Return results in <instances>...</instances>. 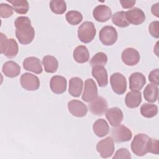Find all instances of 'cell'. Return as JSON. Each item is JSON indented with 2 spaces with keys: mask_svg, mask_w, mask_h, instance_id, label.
Here are the masks:
<instances>
[{
  "mask_svg": "<svg viewBox=\"0 0 159 159\" xmlns=\"http://www.w3.org/2000/svg\"><path fill=\"white\" fill-rule=\"evenodd\" d=\"M16 28V36L22 45H27L32 42L35 37V30L31 25L30 19L28 17H18L14 22Z\"/></svg>",
  "mask_w": 159,
  "mask_h": 159,
  "instance_id": "6da1fadb",
  "label": "cell"
},
{
  "mask_svg": "<svg viewBox=\"0 0 159 159\" xmlns=\"http://www.w3.org/2000/svg\"><path fill=\"white\" fill-rule=\"evenodd\" d=\"M151 138L145 134H137L131 142L132 152L137 156L146 155L150 148Z\"/></svg>",
  "mask_w": 159,
  "mask_h": 159,
  "instance_id": "7a4b0ae2",
  "label": "cell"
},
{
  "mask_svg": "<svg viewBox=\"0 0 159 159\" xmlns=\"http://www.w3.org/2000/svg\"><path fill=\"white\" fill-rule=\"evenodd\" d=\"M1 53L9 58L15 57L19 52L17 42L14 39H7L3 34L1 33Z\"/></svg>",
  "mask_w": 159,
  "mask_h": 159,
  "instance_id": "3957f363",
  "label": "cell"
},
{
  "mask_svg": "<svg viewBox=\"0 0 159 159\" xmlns=\"http://www.w3.org/2000/svg\"><path fill=\"white\" fill-rule=\"evenodd\" d=\"M96 30L92 22L85 21L80 25L78 30V37L80 40L84 43L91 42L94 38Z\"/></svg>",
  "mask_w": 159,
  "mask_h": 159,
  "instance_id": "277c9868",
  "label": "cell"
},
{
  "mask_svg": "<svg viewBox=\"0 0 159 159\" xmlns=\"http://www.w3.org/2000/svg\"><path fill=\"white\" fill-rule=\"evenodd\" d=\"M99 40L101 43L106 46L114 44L118 37L116 29L111 25H106L99 31Z\"/></svg>",
  "mask_w": 159,
  "mask_h": 159,
  "instance_id": "5b68a950",
  "label": "cell"
},
{
  "mask_svg": "<svg viewBox=\"0 0 159 159\" xmlns=\"http://www.w3.org/2000/svg\"><path fill=\"white\" fill-rule=\"evenodd\" d=\"M111 137L117 143L125 142L129 141L132 137L130 130L124 125H118L114 126L111 129Z\"/></svg>",
  "mask_w": 159,
  "mask_h": 159,
  "instance_id": "8992f818",
  "label": "cell"
},
{
  "mask_svg": "<svg viewBox=\"0 0 159 159\" xmlns=\"http://www.w3.org/2000/svg\"><path fill=\"white\" fill-rule=\"evenodd\" d=\"M114 143L111 137H107L100 140L96 145V150L102 158L111 157L114 151Z\"/></svg>",
  "mask_w": 159,
  "mask_h": 159,
  "instance_id": "52a82bcc",
  "label": "cell"
},
{
  "mask_svg": "<svg viewBox=\"0 0 159 159\" xmlns=\"http://www.w3.org/2000/svg\"><path fill=\"white\" fill-rule=\"evenodd\" d=\"M111 88L117 94H124L127 89V81L125 76L120 73H113L110 78Z\"/></svg>",
  "mask_w": 159,
  "mask_h": 159,
  "instance_id": "ba28073f",
  "label": "cell"
},
{
  "mask_svg": "<svg viewBox=\"0 0 159 159\" xmlns=\"http://www.w3.org/2000/svg\"><path fill=\"white\" fill-rule=\"evenodd\" d=\"M20 84L27 91H35L40 87V80L35 75L25 73L20 76Z\"/></svg>",
  "mask_w": 159,
  "mask_h": 159,
  "instance_id": "9c48e42d",
  "label": "cell"
},
{
  "mask_svg": "<svg viewBox=\"0 0 159 159\" xmlns=\"http://www.w3.org/2000/svg\"><path fill=\"white\" fill-rule=\"evenodd\" d=\"M107 102L101 96H97L88 104L91 112L96 116H102L107 111Z\"/></svg>",
  "mask_w": 159,
  "mask_h": 159,
  "instance_id": "30bf717a",
  "label": "cell"
},
{
  "mask_svg": "<svg viewBox=\"0 0 159 159\" xmlns=\"http://www.w3.org/2000/svg\"><path fill=\"white\" fill-rule=\"evenodd\" d=\"M98 96V88L94 81L89 78L84 82V91L82 95V99L87 102H90Z\"/></svg>",
  "mask_w": 159,
  "mask_h": 159,
  "instance_id": "8fae6325",
  "label": "cell"
},
{
  "mask_svg": "<svg viewBox=\"0 0 159 159\" xmlns=\"http://www.w3.org/2000/svg\"><path fill=\"white\" fill-rule=\"evenodd\" d=\"M122 61L128 66H134L137 65L140 58L139 52L135 48L129 47L125 48L121 54Z\"/></svg>",
  "mask_w": 159,
  "mask_h": 159,
  "instance_id": "7c38bea8",
  "label": "cell"
},
{
  "mask_svg": "<svg viewBox=\"0 0 159 159\" xmlns=\"http://www.w3.org/2000/svg\"><path fill=\"white\" fill-rule=\"evenodd\" d=\"M68 109L70 112L77 117H82L86 115L88 108L86 104L79 100H71L68 102Z\"/></svg>",
  "mask_w": 159,
  "mask_h": 159,
  "instance_id": "4fadbf2b",
  "label": "cell"
},
{
  "mask_svg": "<svg viewBox=\"0 0 159 159\" xmlns=\"http://www.w3.org/2000/svg\"><path fill=\"white\" fill-rule=\"evenodd\" d=\"M126 19L129 22L133 25H140L145 20V15L143 11L138 8L134 7L125 12Z\"/></svg>",
  "mask_w": 159,
  "mask_h": 159,
  "instance_id": "5bb4252c",
  "label": "cell"
},
{
  "mask_svg": "<svg viewBox=\"0 0 159 159\" xmlns=\"http://www.w3.org/2000/svg\"><path fill=\"white\" fill-rule=\"evenodd\" d=\"M67 81L65 77L60 75H55L52 77L50 81V87L53 93L60 94L66 89Z\"/></svg>",
  "mask_w": 159,
  "mask_h": 159,
  "instance_id": "9a60e30c",
  "label": "cell"
},
{
  "mask_svg": "<svg viewBox=\"0 0 159 159\" xmlns=\"http://www.w3.org/2000/svg\"><path fill=\"white\" fill-rule=\"evenodd\" d=\"M106 117L108 120L109 124L114 127L120 124L123 120L124 114L122 111L117 107H111L106 111Z\"/></svg>",
  "mask_w": 159,
  "mask_h": 159,
  "instance_id": "2e32d148",
  "label": "cell"
},
{
  "mask_svg": "<svg viewBox=\"0 0 159 159\" xmlns=\"http://www.w3.org/2000/svg\"><path fill=\"white\" fill-rule=\"evenodd\" d=\"M93 15L96 20L104 22L111 18L112 16V11L108 6L101 4L94 9Z\"/></svg>",
  "mask_w": 159,
  "mask_h": 159,
  "instance_id": "e0dca14e",
  "label": "cell"
},
{
  "mask_svg": "<svg viewBox=\"0 0 159 159\" xmlns=\"http://www.w3.org/2000/svg\"><path fill=\"white\" fill-rule=\"evenodd\" d=\"M92 75L96 80L99 86L105 87L108 83L107 70L104 66H94L92 68Z\"/></svg>",
  "mask_w": 159,
  "mask_h": 159,
  "instance_id": "ac0fdd59",
  "label": "cell"
},
{
  "mask_svg": "<svg viewBox=\"0 0 159 159\" xmlns=\"http://www.w3.org/2000/svg\"><path fill=\"white\" fill-rule=\"evenodd\" d=\"M23 67L25 70L32 71L35 74H40L43 71L40 60L35 57L25 58L23 61Z\"/></svg>",
  "mask_w": 159,
  "mask_h": 159,
  "instance_id": "d6986e66",
  "label": "cell"
},
{
  "mask_svg": "<svg viewBox=\"0 0 159 159\" xmlns=\"http://www.w3.org/2000/svg\"><path fill=\"white\" fill-rule=\"evenodd\" d=\"M146 83L145 76L140 72H135L129 77V88L131 91H140Z\"/></svg>",
  "mask_w": 159,
  "mask_h": 159,
  "instance_id": "ffe728a7",
  "label": "cell"
},
{
  "mask_svg": "<svg viewBox=\"0 0 159 159\" xmlns=\"http://www.w3.org/2000/svg\"><path fill=\"white\" fill-rule=\"evenodd\" d=\"M2 71L7 77L15 78L20 74V66L14 61H7L4 63Z\"/></svg>",
  "mask_w": 159,
  "mask_h": 159,
  "instance_id": "44dd1931",
  "label": "cell"
},
{
  "mask_svg": "<svg viewBox=\"0 0 159 159\" xmlns=\"http://www.w3.org/2000/svg\"><path fill=\"white\" fill-rule=\"evenodd\" d=\"M142 102V93L140 91H131L127 93L125 103L129 108L137 107Z\"/></svg>",
  "mask_w": 159,
  "mask_h": 159,
  "instance_id": "7402d4cb",
  "label": "cell"
},
{
  "mask_svg": "<svg viewBox=\"0 0 159 159\" xmlns=\"http://www.w3.org/2000/svg\"><path fill=\"white\" fill-rule=\"evenodd\" d=\"M83 81L79 77L71 78L69 81L68 92L73 97H79L82 92Z\"/></svg>",
  "mask_w": 159,
  "mask_h": 159,
  "instance_id": "603a6c76",
  "label": "cell"
},
{
  "mask_svg": "<svg viewBox=\"0 0 159 159\" xmlns=\"http://www.w3.org/2000/svg\"><path fill=\"white\" fill-rule=\"evenodd\" d=\"M94 133L99 137H103L107 135L109 131V126L107 121L103 119L96 120L93 125Z\"/></svg>",
  "mask_w": 159,
  "mask_h": 159,
  "instance_id": "cb8c5ba5",
  "label": "cell"
},
{
  "mask_svg": "<svg viewBox=\"0 0 159 159\" xmlns=\"http://www.w3.org/2000/svg\"><path fill=\"white\" fill-rule=\"evenodd\" d=\"M73 57L77 63H84L89 60V53L86 46L79 45L74 50Z\"/></svg>",
  "mask_w": 159,
  "mask_h": 159,
  "instance_id": "d4e9b609",
  "label": "cell"
},
{
  "mask_svg": "<svg viewBox=\"0 0 159 159\" xmlns=\"http://www.w3.org/2000/svg\"><path fill=\"white\" fill-rule=\"evenodd\" d=\"M144 99L148 102H155L158 98V85L150 83L147 85L143 90Z\"/></svg>",
  "mask_w": 159,
  "mask_h": 159,
  "instance_id": "484cf974",
  "label": "cell"
},
{
  "mask_svg": "<svg viewBox=\"0 0 159 159\" xmlns=\"http://www.w3.org/2000/svg\"><path fill=\"white\" fill-rule=\"evenodd\" d=\"M42 64L44 70L47 73H53L56 72L58 67V61L57 59L52 55H46L42 59Z\"/></svg>",
  "mask_w": 159,
  "mask_h": 159,
  "instance_id": "4316f807",
  "label": "cell"
},
{
  "mask_svg": "<svg viewBox=\"0 0 159 159\" xmlns=\"http://www.w3.org/2000/svg\"><path fill=\"white\" fill-rule=\"evenodd\" d=\"M7 1L12 5L14 11L17 14H25L29 11V4L26 0H7Z\"/></svg>",
  "mask_w": 159,
  "mask_h": 159,
  "instance_id": "83f0119b",
  "label": "cell"
},
{
  "mask_svg": "<svg viewBox=\"0 0 159 159\" xmlns=\"http://www.w3.org/2000/svg\"><path fill=\"white\" fill-rule=\"evenodd\" d=\"M140 113L142 116L145 117H153L158 113V107L155 104L144 103L140 107Z\"/></svg>",
  "mask_w": 159,
  "mask_h": 159,
  "instance_id": "f1b7e54d",
  "label": "cell"
},
{
  "mask_svg": "<svg viewBox=\"0 0 159 159\" xmlns=\"http://www.w3.org/2000/svg\"><path fill=\"white\" fill-rule=\"evenodd\" d=\"M112 23L119 27H126L130 25L126 19L125 12L119 11L112 16Z\"/></svg>",
  "mask_w": 159,
  "mask_h": 159,
  "instance_id": "f546056e",
  "label": "cell"
},
{
  "mask_svg": "<svg viewBox=\"0 0 159 159\" xmlns=\"http://www.w3.org/2000/svg\"><path fill=\"white\" fill-rule=\"evenodd\" d=\"M51 11L56 14H62L66 10V4L63 0H52L50 2Z\"/></svg>",
  "mask_w": 159,
  "mask_h": 159,
  "instance_id": "4dcf8cb0",
  "label": "cell"
},
{
  "mask_svg": "<svg viewBox=\"0 0 159 159\" xmlns=\"http://www.w3.org/2000/svg\"><path fill=\"white\" fill-rule=\"evenodd\" d=\"M66 21L73 25L79 24L83 20V15L78 11H70L65 15Z\"/></svg>",
  "mask_w": 159,
  "mask_h": 159,
  "instance_id": "1f68e13d",
  "label": "cell"
},
{
  "mask_svg": "<svg viewBox=\"0 0 159 159\" xmlns=\"http://www.w3.org/2000/svg\"><path fill=\"white\" fill-rule=\"evenodd\" d=\"M107 62V57L103 52L96 53L90 60L89 64L93 67L94 66H104Z\"/></svg>",
  "mask_w": 159,
  "mask_h": 159,
  "instance_id": "d6a6232c",
  "label": "cell"
},
{
  "mask_svg": "<svg viewBox=\"0 0 159 159\" xmlns=\"http://www.w3.org/2000/svg\"><path fill=\"white\" fill-rule=\"evenodd\" d=\"M14 9L7 4L1 3L0 4V16L2 18H8L13 14Z\"/></svg>",
  "mask_w": 159,
  "mask_h": 159,
  "instance_id": "836d02e7",
  "label": "cell"
},
{
  "mask_svg": "<svg viewBox=\"0 0 159 159\" xmlns=\"http://www.w3.org/2000/svg\"><path fill=\"white\" fill-rule=\"evenodd\" d=\"M148 31L153 37L158 39L159 37V22L157 20L152 22L149 25Z\"/></svg>",
  "mask_w": 159,
  "mask_h": 159,
  "instance_id": "e575fe53",
  "label": "cell"
},
{
  "mask_svg": "<svg viewBox=\"0 0 159 159\" xmlns=\"http://www.w3.org/2000/svg\"><path fill=\"white\" fill-rule=\"evenodd\" d=\"M113 159H119V158H126L130 159L131 155L129 151L125 148H121L118 150L114 156L112 157Z\"/></svg>",
  "mask_w": 159,
  "mask_h": 159,
  "instance_id": "d590c367",
  "label": "cell"
},
{
  "mask_svg": "<svg viewBox=\"0 0 159 159\" xmlns=\"http://www.w3.org/2000/svg\"><path fill=\"white\" fill-rule=\"evenodd\" d=\"M158 75H159V70L158 68H156L155 70H152L149 75H148V80L149 81L157 85L158 86L159 84V78H158Z\"/></svg>",
  "mask_w": 159,
  "mask_h": 159,
  "instance_id": "8d00e7d4",
  "label": "cell"
},
{
  "mask_svg": "<svg viewBox=\"0 0 159 159\" xmlns=\"http://www.w3.org/2000/svg\"><path fill=\"white\" fill-rule=\"evenodd\" d=\"M148 152L155 155L159 153V142L157 140L151 138Z\"/></svg>",
  "mask_w": 159,
  "mask_h": 159,
  "instance_id": "74e56055",
  "label": "cell"
},
{
  "mask_svg": "<svg viewBox=\"0 0 159 159\" xmlns=\"http://www.w3.org/2000/svg\"><path fill=\"white\" fill-rule=\"evenodd\" d=\"M120 2L123 8L129 9L134 6L135 3V1H120Z\"/></svg>",
  "mask_w": 159,
  "mask_h": 159,
  "instance_id": "f35d334b",
  "label": "cell"
},
{
  "mask_svg": "<svg viewBox=\"0 0 159 159\" xmlns=\"http://www.w3.org/2000/svg\"><path fill=\"white\" fill-rule=\"evenodd\" d=\"M151 12L157 17H159V3L158 2L152 5L151 7Z\"/></svg>",
  "mask_w": 159,
  "mask_h": 159,
  "instance_id": "ab89813d",
  "label": "cell"
}]
</instances>
